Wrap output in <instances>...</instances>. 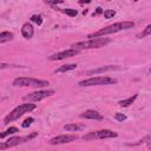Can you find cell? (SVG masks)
Masks as SVG:
<instances>
[{"label": "cell", "instance_id": "obj_1", "mask_svg": "<svg viewBox=\"0 0 151 151\" xmlns=\"http://www.w3.org/2000/svg\"><path fill=\"white\" fill-rule=\"evenodd\" d=\"M133 21H120V22H116V24H112V25H109L94 33H91L87 35L88 39H94V38H101L104 35H107V34H112V33H117L119 31H123V29H127V28H131L133 27Z\"/></svg>", "mask_w": 151, "mask_h": 151}, {"label": "cell", "instance_id": "obj_2", "mask_svg": "<svg viewBox=\"0 0 151 151\" xmlns=\"http://www.w3.org/2000/svg\"><path fill=\"white\" fill-rule=\"evenodd\" d=\"M37 109V105L33 104V103H24V104H20L18 105L15 109H13L5 118H4V124H8V123H12L17 119H19L20 117H22L25 113H28L33 110Z\"/></svg>", "mask_w": 151, "mask_h": 151}, {"label": "cell", "instance_id": "obj_3", "mask_svg": "<svg viewBox=\"0 0 151 151\" xmlns=\"http://www.w3.org/2000/svg\"><path fill=\"white\" fill-rule=\"evenodd\" d=\"M110 42L109 38H94V39H88V40H84V41H79L72 45L71 48H76V50H88V48H99V47H104L106 44Z\"/></svg>", "mask_w": 151, "mask_h": 151}, {"label": "cell", "instance_id": "obj_4", "mask_svg": "<svg viewBox=\"0 0 151 151\" xmlns=\"http://www.w3.org/2000/svg\"><path fill=\"white\" fill-rule=\"evenodd\" d=\"M14 86H21V87H45L50 85L47 80L42 79H35V78H28V77H19L13 80Z\"/></svg>", "mask_w": 151, "mask_h": 151}, {"label": "cell", "instance_id": "obj_5", "mask_svg": "<svg viewBox=\"0 0 151 151\" xmlns=\"http://www.w3.org/2000/svg\"><path fill=\"white\" fill-rule=\"evenodd\" d=\"M37 136H38V132H33V133H31V134H28V136H22V137H20V136L11 137V138H8L6 142L0 143V151L7 150V149H11V147H14V146H18L19 144H22V143H25V142H28L29 139H33V138L37 137Z\"/></svg>", "mask_w": 151, "mask_h": 151}, {"label": "cell", "instance_id": "obj_6", "mask_svg": "<svg viewBox=\"0 0 151 151\" xmlns=\"http://www.w3.org/2000/svg\"><path fill=\"white\" fill-rule=\"evenodd\" d=\"M117 80L114 78L111 77H106V76H99V77H91L88 79H84L81 81H79V86H94V85H111V84H116Z\"/></svg>", "mask_w": 151, "mask_h": 151}, {"label": "cell", "instance_id": "obj_7", "mask_svg": "<svg viewBox=\"0 0 151 151\" xmlns=\"http://www.w3.org/2000/svg\"><path fill=\"white\" fill-rule=\"evenodd\" d=\"M118 137V133L111 130H98L90 132L83 137L84 140H93V139H106V138H116Z\"/></svg>", "mask_w": 151, "mask_h": 151}, {"label": "cell", "instance_id": "obj_8", "mask_svg": "<svg viewBox=\"0 0 151 151\" xmlns=\"http://www.w3.org/2000/svg\"><path fill=\"white\" fill-rule=\"evenodd\" d=\"M54 93H55L54 90H42V91H37V92L28 93V94L24 96L22 99L27 103H35V101H40V100H42L47 97H51Z\"/></svg>", "mask_w": 151, "mask_h": 151}, {"label": "cell", "instance_id": "obj_9", "mask_svg": "<svg viewBox=\"0 0 151 151\" xmlns=\"http://www.w3.org/2000/svg\"><path fill=\"white\" fill-rule=\"evenodd\" d=\"M80 51L76 50V48H67V50H64V51H60L58 53H54V54L50 55L48 59L50 60H63V59H66V58H70V57H74Z\"/></svg>", "mask_w": 151, "mask_h": 151}, {"label": "cell", "instance_id": "obj_10", "mask_svg": "<svg viewBox=\"0 0 151 151\" xmlns=\"http://www.w3.org/2000/svg\"><path fill=\"white\" fill-rule=\"evenodd\" d=\"M76 139H78V136L77 134H61V136H57V137L50 139L48 143L51 145H58V144L71 143V142H74Z\"/></svg>", "mask_w": 151, "mask_h": 151}, {"label": "cell", "instance_id": "obj_11", "mask_svg": "<svg viewBox=\"0 0 151 151\" xmlns=\"http://www.w3.org/2000/svg\"><path fill=\"white\" fill-rule=\"evenodd\" d=\"M112 70H119V66H116V65L101 66V67H98V68H93V70L87 71V72H86V74H87V76H92V74H98V73L107 72V71H112Z\"/></svg>", "mask_w": 151, "mask_h": 151}, {"label": "cell", "instance_id": "obj_12", "mask_svg": "<svg viewBox=\"0 0 151 151\" xmlns=\"http://www.w3.org/2000/svg\"><path fill=\"white\" fill-rule=\"evenodd\" d=\"M80 117L85 118V119H93V120H101L103 119V116L94 110H87V111L83 112L80 114Z\"/></svg>", "mask_w": 151, "mask_h": 151}, {"label": "cell", "instance_id": "obj_13", "mask_svg": "<svg viewBox=\"0 0 151 151\" xmlns=\"http://www.w3.org/2000/svg\"><path fill=\"white\" fill-rule=\"evenodd\" d=\"M21 34H22V37H24V38H26V39L32 38V37H33V34H34L33 26H32L29 22L24 24V25H22V27H21Z\"/></svg>", "mask_w": 151, "mask_h": 151}, {"label": "cell", "instance_id": "obj_14", "mask_svg": "<svg viewBox=\"0 0 151 151\" xmlns=\"http://www.w3.org/2000/svg\"><path fill=\"white\" fill-rule=\"evenodd\" d=\"M84 129H85V125L84 124H78V123H70V124L64 125V130H66L68 132H76V131H80V130H84Z\"/></svg>", "mask_w": 151, "mask_h": 151}, {"label": "cell", "instance_id": "obj_15", "mask_svg": "<svg viewBox=\"0 0 151 151\" xmlns=\"http://www.w3.org/2000/svg\"><path fill=\"white\" fill-rule=\"evenodd\" d=\"M76 68H77V64H66V65H61L60 67H58L54 71V73H65V72H68Z\"/></svg>", "mask_w": 151, "mask_h": 151}, {"label": "cell", "instance_id": "obj_16", "mask_svg": "<svg viewBox=\"0 0 151 151\" xmlns=\"http://www.w3.org/2000/svg\"><path fill=\"white\" fill-rule=\"evenodd\" d=\"M12 39H13V33L7 32V31H5V32H1V33H0V44H2V42H7V41H11Z\"/></svg>", "mask_w": 151, "mask_h": 151}, {"label": "cell", "instance_id": "obj_17", "mask_svg": "<svg viewBox=\"0 0 151 151\" xmlns=\"http://www.w3.org/2000/svg\"><path fill=\"white\" fill-rule=\"evenodd\" d=\"M136 98H137V94H133V96L130 97V98H126V99L120 100V101H119V105H120L122 107H129V106L136 100Z\"/></svg>", "mask_w": 151, "mask_h": 151}, {"label": "cell", "instance_id": "obj_18", "mask_svg": "<svg viewBox=\"0 0 151 151\" xmlns=\"http://www.w3.org/2000/svg\"><path fill=\"white\" fill-rule=\"evenodd\" d=\"M17 132H19V130H18L15 126H11V127L7 129L6 131L0 132V138H5V137H7V136H9V134H14V133H17Z\"/></svg>", "mask_w": 151, "mask_h": 151}, {"label": "cell", "instance_id": "obj_19", "mask_svg": "<svg viewBox=\"0 0 151 151\" xmlns=\"http://www.w3.org/2000/svg\"><path fill=\"white\" fill-rule=\"evenodd\" d=\"M150 34H151V25H147V26L144 28V31H143L142 33L137 34V38H144V37H147V35H150Z\"/></svg>", "mask_w": 151, "mask_h": 151}, {"label": "cell", "instance_id": "obj_20", "mask_svg": "<svg viewBox=\"0 0 151 151\" xmlns=\"http://www.w3.org/2000/svg\"><path fill=\"white\" fill-rule=\"evenodd\" d=\"M63 13L70 15V17H76L78 14V11L77 9H72V8H65V9H61Z\"/></svg>", "mask_w": 151, "mask_h": 151}, {"label": "cell", "instance_id": "obj_21", "mask_svg": "<svg viewBox=\"0 0 151 151\" xmlns=\"http://www.w3.org/2000/svg\"><path fill=\"white\" fill-rule=\"evenodd\" d=\"M114 15H116V11H113V9H106V11H104V17L106 19H111Z\"/></svg>", "mask_w": 151, "mask_h": 151}, {"label": "cell", "instance_id": "obj_22", "mask_svg": "<svg viewBox=\"0 0 151 151\" xmlns=\"http://www.w3.org/2000/svg\"><path fill=\"white\" fill-rule=\"evenodd\" d=\"M31 20H32L33 22H35L37 25H39V26L42 24V17H41V15H37V14H35V15H32Z\"/></svg>", "mask_w": 151, "mask_h": 151}, {"label": "cell", "instance_id": "obj_23", "mask_svg": "<svg viewBox=\"0 0 151 151\" xmlns=\"http://www.w3.org/2000/svg\"><path fill=\"white\" fill-rule=\"evenodd\" d=\"M127 117L124 114V113H120V112H117L116 114H114V119L116 120H118V122H123V120H125Z\"/></svg>", "mask_w": 151, "mask_h": 151}, {"label": "cell", "instance_id": "obj_24", "mask_svg": "<svg viewBox=\"0 0 151 151\" xmlns=\"http://www.w3.org/2000/svg\"><path fill=\"white\" fill-rule=\"evenodd\" d=\"M33 120H34V119H33L32 117H29V118H27V119H25V120H24V123L21 124V126H22L24 129H25V127H28V126L33 123Z\"/></svg>", "mask_w": 151, "mask_h": 151}, {"label": "cell", "instance_id": "obj_25", "mask_svg": "<svg viewBox=\"0 0 151 151\" xmlns=\"http://www.w3.org/2000/svg\"><path fill=\"white\" fill-rule=\"evenodd\" d=\"M11 67L9 64H6V63H0V70H4V68H8Z\"/></svg>", "mask_w": 151, "mask_h": 151}, {"label": "cell", "instance_id": "obj_26", "mask_svg": "<svg viewBox=\"0 0 151 151\" xmlns=\"http://www.w3.org/2000/svg\"><path fill=\"white\" fill-rule=\"evenodd\" d=\"M100 13H103V9H101L100 7H97V8H96V12L93 13V17H94V15H98V14H100Z\"/></svg>", "mask_w": 151, "mask_h": 151}, {"label": "cell", "instance_id": "obj_27", "mask_svg": "<svg viewBox=\"0 0 151 151\" xmlns=\"http://www.w3.org/2000/svg\"><path fill=\"white\" fill-rule=\"evenodd\" d=\"M63 1H46V4L48 5H58V4H61Z\"/></svg>", "mask_w": 151, "mask_h": 151}, {"label": "cell", "instance_id": "obj_28", "mask_svg": "<svg viewBox=\"0 0 151 151\" xmlns=\"http://www.w3.org/2000/svg\"><path fill=\"white\" fill-rule=\"evenodd\" d=\"M83 14H84V15L87 14V9H84V11H83Z\"/></svg>", "mask_w": 151, "mask_h": 151}]
</instances>
